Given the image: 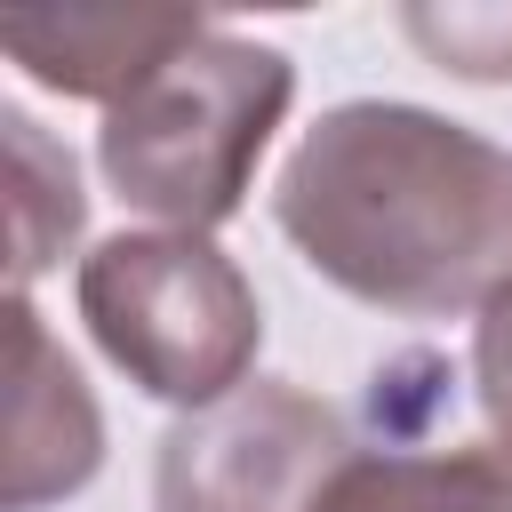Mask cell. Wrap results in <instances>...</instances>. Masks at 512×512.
<instances>
[{"instance_id":"52a82bcc","label":"cell","mask_w":512,"mask_h":512,"mask_svg":"<svg viewBox=\"0 0 512 512\" xmlns=\"http://www.w3.org/2000/svg\"><path fill=\"white\" fill-rule=\"evenodd\" d=\"M320 512H512V432L472 448H352Z\"/></svg>"},{"instance_id":"3957f363","label":"cell","mask_w":512,"mask_h":512,"mask_svg":"<svg viewBox=\"0 0 512 512\" xmlns=\"http://www.w3.org/2000/svg\"><path fill=\"white\" fill-rule=\"evenodd\" d=\"M80 320L136 392L184 416L232 400L264 344V304L208 232L96 240L80 256Z\"/></svg>"},{"instance_id":"8992f818","label":"cell","mask_w":512,"mask_h":512,"mask_svg":"<svg viewBox=\"0 0 512 512\" xmlns=\"http://www.w3.org/2000/svg\"><path fill=\"white\" fill-rule=\"evenodd\" d=\"M16 336V392H8V512H40L56 496H80L104 464V416L64 360V344L40 328L32 296L8 312Z\"/></svg>"},{"instance_id":"5b68a950","label":"cell","mask_w":512,"mask_h":512,"mask_svg":"<svg viewBox=\"0 0 512 512\" xmlns=\"http://www.w3.org/2000/svg\"><path fill=\"white\" fill-rule=\"evenodd\" d=\"M200 32H216L200 8H40L0 16V48L56 96H96L104 112L144 88L168 56H184Z\"/></svg>"},{"instance_id":"7a4b0ae2","label":"cell","mask_w":512,"mask_h":512,"mask_svg":"<svg viewBox=\"0 0 512 512\" xmlns=\"http://www.w3.org/2000/svg\"><path fill=\"white\" fill-rule=\"evenodd\" d=\"M296 104V64L240 32H200L96 128L104 184L160 232H216L240 216L272 128Z\"/></svg>"},{"instance_id":"9c48e42d","label":"cell","mask_w":512,"mask_h":512,"mask_svg":"<svg viewBox=\"0 0 512 512\" xmlns=\"http://www.w3.org/2000/svg\"><path fill=\"white\" fill-rule=\"evenodd\" d=\"M400 32L456 80H512V8H408Z\"/></svg>"},{"instance_id":"ba28073f","label":"cell","mask_w":512,"mask_h":512,"mask_svg":"<svg viewBox=\"0 0 512 512\" xmlns=\"http://www.w3.org/2000/svg\"><path fill=\"white\" fill-rule=\"evenodd\" d=\"M0 128H8V184H16V280H40L72 240H80V216H88V200H80V168H72V152L64 144H48L40 136V120L32 112H0Z\"/></svg>"},{"instance_id":"6da1fadb","label":"cell","mask_w":512,"mask_h":512,"mask_svg":"<svg viewBox=\"0 0 512 512\" xmlns=\"http://www.w3.org/2000/svg\"><path fill=\"white\" fill-rule=\"evenodd\" d=\"M272 216L328 288L400 320L488 312L512 288V152L424 104L320 112L272 184Z\"/></svg>"},{"instance_id":"30bf717a","label":"cell","mask_w":512,"mask_h":512,"mask_svg":"<svg viewBox=\"0 0 512 512\" xmlns=\"http://www.w3.org/2000/svg\"><path fill=\"white\" fill-rule=\"evenodd\" d=\"M472 384H480V408L512 432V288L480 312L472 328Z\"/></svg>"},{"instance_id":"277c9868","label":"cell","mask_w":512,"mask_h":512,"mask_svg":"<svg viewBox=\"0 0 512 512\" xmlns=\"http://www.w3.org/2000/svg\"><path fill=\"white\" fill-rule=\"evenodd\" d=\"M344 464L352 432L328 400L280 376H248L232 400L168 424L152 512H320Z\"/></svg>"}]
</instances>
